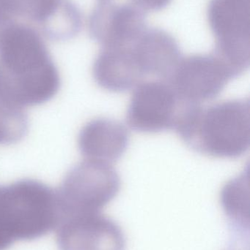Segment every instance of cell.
<instances>
[{
  "label": "cell",
  "instance_id": "6da1fadb",
  "mask_svg": "<svg viewBox=\"0 0 250 250\" xmlns=\"http://www.w3.org/2000/svg\"><path fill=\"white\" fill-rule=\"evenodd\" d=\"M175 130L190 148L216 158L236 159L249 149V100L234 99L211 106L185 105Z\"/></svg>",
  "mask_w": 250,
  "mask_h": 250
},
{
  "label": "cell",
  "instance_id": "7a4b0ae2",
  "mask_svg": "<svg viewBox=\"0 0 250 250\" xmlns=\"http://www.w3.org/2000/svg\"><path fill=\"white\" fill-rule=\"evenodd\" d=\"M58 70L43 47L33 42L0 44V96L24 108L42 105L60 88Z\"/></svg>",
  "mask_w": 250,
  "mask_h": 250
},
{
  "label": "cell",
  "instance_id": "3957f363",
  "mask_svg": "<svg viewBox=\"0 0 250 250\" xmlns=\"http://www.w3.org/2000/svg\"><path fill=\"white\" fill-rule=\"evenodd\" d=\"M55 190L35 179L0 185V250L46 234L57 224Z\"/></svg>",
  "mask_w": 250,
  "mask_h": 250
},
{
  "label": "cell",
  "instance_id": "277c9868",
  "mask_svg": "<svg viewBox=\"0 0 250 250\" xmlns=\"http://www.w3.org/2000/svg\"><path fill=\"white\" fill-rule=\"evenodd\" d=\"M120 188V176L113 165L84 159L68 172L55 190L57 223L101 214Z\"/></svg>",
  "mask_w": 250,
  "mask_h": 250
},
{
  "label": "cell",
  "instance_id": "5b68a950",
  "mask_svg": "<svg viewBox=\"0 0 250 250\" xmlns=\"http://www.w3.org/2000/svg\"><path fill=\"white\" fill-rule=\"evenodd\" d=\"M250 0H211L210 27L215 38V54L235 78L245 73L250 61Z\"/></svg>",
  "mask_w": 250,
  "mask_h": 250
},
{
  "label": "cell",
  "instance_id": "8992f818",
  "mask_svg": "<svg viewBox=\"0 0 250 250\" xmlns=\"http://www.w3.org/2000/svg\"><path fill=\"white\" fill-rule=\"evenodd\" d=\"M235 79L227 66L215 54L182 57L167 82L180 101L201 105L212 101Z\"/></svg>",
  "mask_w": 250,
  "mask_h": 250
},
{
  "label": "cell",
  "instance_id": "52a82bcc",
  "mask_svg": "<svg viewBox=\"0 0 250 250\" xmlns=\"http://www.w3.org/2000/svg\"><path fill=\"white\" fill-rule=\"evenodd\" d=\"M186 104L165 81L142 82L135 87L128 108V125L142 133L174 129Z\"/></svg>",
  "mask_w": 250,
  "mask_h": 250
},
{
  "label": "cell",
  "instance_id": "ba28073f",
  "mask_svg": "<svg viewBox=\"0 0 250 250\" xmlns=\"http://www.w3.org/2000/svg\"><path fill=\"white\" fill-rule=\"evenodd\" d=\"M55 229L61 250H124L123 232L101 214L63 220Z\"/></svg>",
  "mask_w": 250,
  "mask_h": 250
},
{
  "label": "cell",
  "instance_id": "9c48e42d",
  "mask_svg": "<svg viewBox=\"0 0 250 250\" xmlns=\"http://www.w3.org/2000/svg\"><path fill=\"white\" fill-rule=\"evenodd\" d=\"M135 44L103 48L92 68L98 86L110 92H124L142 82L145 76L135 53Z\"/></svg>",
  "mask_w": 250,
  "mask_h": 250
},
{
  "label": "cell",
  "instance_id": "30bf717a",
  "mask_svg": "<svg viewBox=\"0 0 250 250\" xmlns=\"http://www.w3.org/2000/svg\"><path fill=\"white\" fill-rule=\"evenodd\" d=\"M95 27L103 48L133 45L147 30L143 15L135 4L107 1L97 13Z\"/></svg>",
  "mask_w": 250,
  "mask_h": 250
},
{
  "label": "cell",
  "instance_id": "8fae6325",
  "mask_svg": "<svg viewBox=\"0 0 250 250\" xmlns=\"http://www.w3.org/2000/svg\"><path fill=\"white\" fill-rule=\"evenodd\" d=\"M129 144L128 129L110 119L91 120L78 136V147L84 159L111 165L123 155Z\"/></svg>",
  "mask_w": 250,
  "mask_h": 250
},
{
  "label": "cell",
  "instance_id": "7c38bea8",
  "mask_svg": "<svg viewBox=\"0 0 250 250\" xmlns=\"http://www.w3.org/2000/svg\"><path fill=\"white\" fill-rule=\"evenodd\" d=\"M135 51L145 76L167 81L182 58L179 44L161 29H148L135 44Z\"/></svg>",
  "mask_w": 250,
  "mask_h": 250
},
{
  "label": "cell",
  "instance_id": "4fadbf2b",
  "mask_svg": "<svg viewBox=\"0 0 250 250\" xmlns=\"http://www.w3.org/2000/svg\"><path fill=\"white\" fill-rule=\"evenodd\" d=\"M221 203L226 214L243 225L250 221L249 171L243 172L223 187Z\"/></svg>",
  "mask_w": 250,
  "mask_h": 250
},
{
  "label": "cell",
  "instance_id": "5bb4252c",
  "mask_svg": "<svg viewBox=\"0 0 250 250\" xmlns=\"http://www.w3.org/2000/svg\"><path fill=\"white\" fill-rule=\"evenodd\" d=\"M138 8L145 10H158L169 4L170 0H132Z\"/></svg>",
  "mask_w": 250,
  "mask_h": 250
}]
</instances>
